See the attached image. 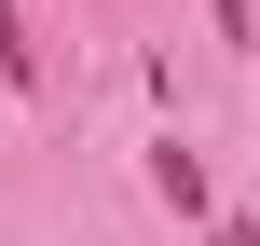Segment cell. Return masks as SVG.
Instances as JSON below:
<instances>
[{
  "instance_id": "cell-2",
  "label": "cell",
  "mask_w": 260,
  "mask_h": 246,
  "mask_svg": "<svg viewBox=\"0 0 260 246\" xmlns=\"http://www.w3.org/2000/svg\"><path fill=\"white\" fill-rule=\"evenodd\" d=\"M219 246H260V233H247V219H219Z\"/></svg>"
},
{
  "instance_id": "cell-1",
  "label": "cell",
  "mask_w": 260,
  "mask_h": 246,
  "mask_svg": "<svg viewBox=\"0 0 260 246\" xmlns=\"http://www.w3.org/2000/svg\"><path fill=\"white\" fill-rule=\"evenodd\" d=\"M151 192H165V205H206V164H192V151L165 137V151H151Z\"/></svg>"
}]
</instances>
